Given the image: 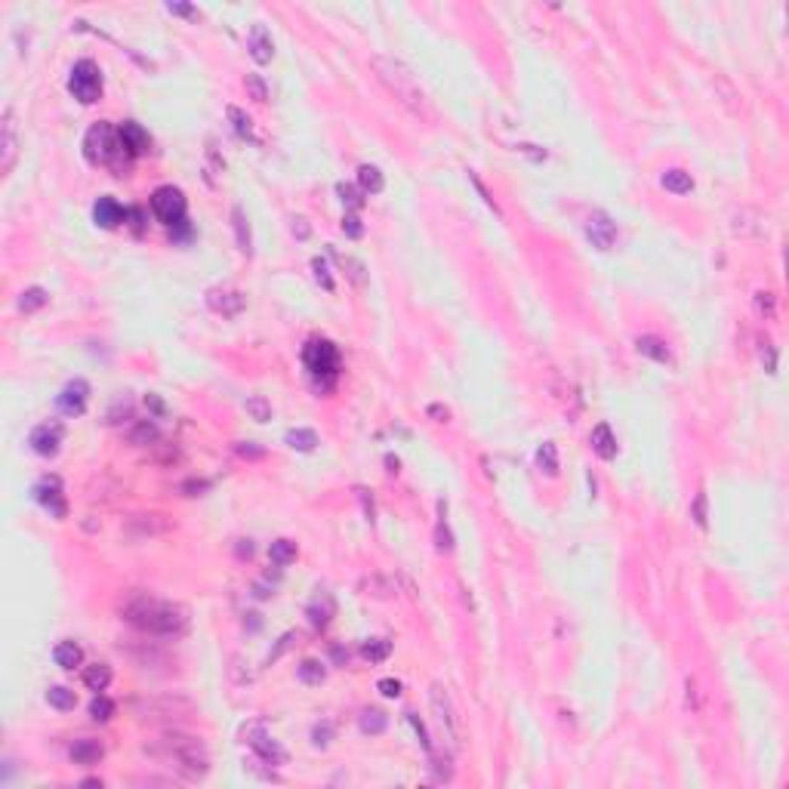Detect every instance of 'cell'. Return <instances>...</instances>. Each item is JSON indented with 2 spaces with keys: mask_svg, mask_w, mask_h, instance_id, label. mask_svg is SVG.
Masks as SVG:
<instances>
[{
  "mask_svg": "<svg viewBox=\"0 0 789 789\" xmlns=\"http://www.w3.org/2000/svg\"><path fill=\"white\" fill-rule=\"evenodd\" d=\"M287 444H290L293 450L309 453V450H314V444H318V435H314L312 429H290L287 432Z\"/></svg>",
  "mask_w": 789,
  "mask_h": 789,
  "instance_id": "34",
  "label": "cell"
},
{
  "mask_svg": "<svg viewBox=\"0 0 789 789\" xmlns=\"http://www.w3.org/2000/svg\"><path fill=\"white\" fill-rule=\"evenodd\" d=\"M228 120H231V127H235V133L240 136V139H253V120H250L244 111H240L238 105H228Z\"/></svg>",
  "mask_w": 789,
  "mask_h": 789,
  "instance_id": "35",
  "label": "cell"
},
{
  "mask_svg": "<svg viewBox=\"0 0 789 789\" xmlns=\"http://www.w3.org/2000/svg\"><path fill=\"white\" fill-rule=\"evenodd\" d=\"M337 191H339V198H342V203H346V207H351V213H355L361 203H364V198H361V191L355 189V185H346V182H339L337 185Z\"/></svg>",
  "mask_w": 789,
  "mask_h": 789,
  "instance_id": "41",
  "label": "cell"
},
{
  "mask_svg": "<svg viewBox=\"0 0 789 789\" xmlns=\"http://www.w3.org/2000/svg\"><path fill=\"white\" fill-rule=\"evenodd\" d=\"M635 349L642 351L645 358H654V361H660V364H672V351H669V346H666L663 339H657V337H638Z\"/></svg>",
  "mask_w": 789,
  "mask_h": 789,
  "instance_id": "24",
  "label": "cell"
},
{
  "mask_svg": "<svg viewBox=\"0 0 789 789\" xmlns=\"http://www.w3.org/2000/svg\"><path fill=\"white\" fill-rule=\"evenodd\" d=\"M586 238L592 240V247L610 250V247H614V240H617V226H614V219H610L605 210H592L589 219H586Z\"/></svg>",
  "mask_w": 789,
  "mask_h": 789,
  "instance_id": "12",
  "label": "cell"
},
{
  "mask_svg": "<svg viewBox=\"0 0 789 789\" xmlns=\"http://www.w3.org/2000/svg\"><path fill=\"white\" fill-rule=\"evenodd\" d=\"M16 120H13V108L4 111V136H0V152H4V161H0V173H9L13 170V161H16Z\"/></svg>",
  "mask_w": 789,
  "mask_h": 789,
  "instance_id": "17",
  "label": "cell"
},
{
  "mask_svg": "<svg viewBox=\"0 0 789 789\" xmlns=\"http://www.w3.org/2000/svg\"><path fill=\"white\" fill-rule=\"evenodd\" d=\"M231 226H235L238 250L244 256H250V253H253V235H250V222L244 216V207H231Z\"/></svg>",
  "mask_w": 789,
  "mask_h": 789,
  "instance_id": "22",
  "label": "cell"
},
{
  "mask_svg": "<svg viewBox=\"0 0 789 789\" xmlns=\"http://www.w3.org/2000/svg\"><path fill=\"white\" fill-rule=\"evenodd\" d=\"M268 555H272V561L277 564V568H287V564L296 561V543L293 540H275L272 546H268Z\"/></svg>",
  "mask_w": 789,
  "mask_h": 789,
  "instance_id": "30",
  "label": "cell"
},
{
  "mask_svg": "<svg viewBox=\"0 0 789 789\" xmlns=\"http://www.w3.org/2000/svg\"><path fill=\"white\" fill-rule=\"evenodd\" d=\"M166 9L176 13V16H194V6H189V4H170Z\"/></svg>",
  "mask_w": 789,
  "mask_h": 789,
  "instance_id": "53",
  "label": "cell"
},
{
  "mask_svg": "<svg viewBox=\"0 0 789 789\" xmlns=\"http://www.w3.org/2000/svg\"><path fill=\"white\" fill-rule=\"evenodd\" d=\"M170 753H173V762L176 768L189 777V780H201L210 768V758H207V749H203L201 740L194 737H170Z\"/></svg>",
  "mask_w": 789,
  "mask_h": 789,
  "instance_id": "5",
  "label": "cell"
},
{
  "mask_svg": "<svg viewBox=\"0 0 789 789\" xmlns=\"http://www.w3.org/2000/svg\"><path fill=\"white\" fill-rule=\"evenodd\" d=\"M374 68L379 74V80H383L413 115H425V92L420 87V80H416V74L407 68L404 62L392 59V55H374Z\"/></svg>",
  "mask_w": 789,
  "mask_h": 789,
  "instance_id": "3",
  "label": "cell"
},
{
  "mask_svg": "<svg viewBox=\"0 0 789 789\" xmlns=\"http://www.w3.org/2000/svg\"><path fill=\"white\" fill-rule=\"evenodd\" d=\"M46 302H50V293H46L43 287H28V290L22 293V300H18V309H22L25 314H31L37 309H43Z\"/></svg>",
  "mask_w": 789,
  "mask_h": 789,
  "instance_id": "32",
  "label": "cell"
},
{
  "mask_svg": "<svg viewBox=\"0 0 789 789\" xmlns=\"http://www.w3.org/2000/svg\"><path fill=\"white\" fill-rule=\"evenodd\" d=\"M756 309L765 318H774V293H756Z\"/></svg>",
  "mask_w": 789,
  "mask_h": 789,
  "instance_id": "47",
  "label": "cell"
},
{
  "mask_svg": "<svg viewBox=\"0 0 789 789\" xmlns=\"http://www.w3.org/2000/svg\"><path fill=\"white\" fill-rule=\"evenodd\" d=\"M83 684H87L90 691L102 694L111 684V666L108 663H92L87 666V672H83Z\"/></svg>",
  "mask_w": 789,
  "mask_h": 789,
  "instance_id": "26",
  "label": "cell"
},
{
  "mask_svg": "<svg viewBox=\"0 0 789 789\" xmlns=\"http://www.w3.org/2000/svg\"><path fill=\"white\" fill-rule=\"evenodd\" d=\"M68 756H71L74 765H96L99 758L105 756V746H102L99 740H92V737H80V740H74V743H71Z\"/></svg>",
  "mask_w": 789,
  "mask_h": 789,
  "instance_id": "19",
  "label": "cell"
},
{
  "mask_svg": "<svg viewBox=\"0 0 789 789\" xmlns=\"http://www.w3.org/2000/svg\"><path fill=\"white\" fill-rule=\"evenodd\" d=\"M127 219H129V226H133L136 235H142V228H145V226H142V210H139V207H129V210H127Z\"/></svg>",
  "mask_w": 789,
  "mask_h": 789,
  "instance_id": "51",
  "label": "cell"
},
{
  "mask_svg": "<svg viewBox=\"0 0 789 789\" xmlns=\"http://www.w3.org/2000/svg\"><path fill=\"white\" fill-rule=\"evenodd\" d=\"M660 185H663L666 191H672V194H688V191H694V179H691V173H684V170H666L663 179H660Z\"/></svg>",
  "mask_w": 789,
  "mask_h": 789,
  "instance_id": "27",
  "label": "cell"
},
{
  "mask_svg": "<svg viewBox=\"0 0 789 789\" xmlns=\"http://www.w3.org/2000/svg\"><path fill=\"white\" fill-rule=\"evenodd\" d=\"M92 219L102 228H117L120 222H127V207H120L115 198H99L92 207Z\"/></svg>",
  "mask_w": 789,
  "mask_h": 789,
  "instance_id": "16",
  "label": "cell"
},
{
  "mask_svg": "<svg viewBox=\"0 0 789 789\" xmlns=\"http://www.w3.org/2000/svg\"><path fill=\"white\" fill-rule=\"evenodd\" d=\"M376 688H379L383 697H398V694H401V682H398V679H383Z\"/></svg>",
  "mask_w": 789,
  "mask_h": 789,
  "instance_id": "49",
  "label": "cell"
},
{
  "mask_svg": "<svg viewBox=\"0 0 789 789\" xmlns=\"http://www.w3.org/2000/svg\"><path fill=\"white\" fill-rule=\"evenodd\" d=\"M34 499L53 518H65V515H68V503H65V494H62V481L55 478V475H46V478L37 481V484H34Z\"/></svg>",
  "mask_w": 789,
  "mask_h": 789,
  "instance_id": "9",
  "label": "cell"
},
{
  "mask_svg": "<svg viewBox=\"0 0 789 789\" xmlns=\"http://www.w3.org/2000/svg\"><path fill=\"white\" fill-rule=\"evenodd\" d=\"M124 614H127V623H133L152 635H179L189 626V610L176 605V601H161V598H136L133 605H127Z\"/></svg>",
  "mask_w": 789,
  "mask_h": 789,
  "instance_id": "1",
  "label": "cell"
},
{
  "mask_svg": "<svg viewBox=\"0 0 789 789\" xmlns=\"http://www.w3.org/2000/svg\"><path fill=\"white\" fill-rule=\"evenodd\" d=\"M438 509H441V521H438V527H435V540H438L441 552H450L453 549V536L448 531V521H444V503H438Z\"/></svg>",
  "mask_w": 789,
  "mask_h": 789,
  "instance_id": "42",
  "label": "cell"
},
{
  "mask_svg": "<svg viewBox=\"0 0 789 789\" xmlns=\"http://www.w3.org/2000/svg\"><path fill=\"white\" fill-rule=\"evenodd\" d=\"M157 438H161V432H157V425L148 423V420L136 423L133 429H129V441H133V444H152V441H157Z\"/></svg>",
  "mask_w": 789,
  "mask_h": 789,
  "instance_id": "36",
  "label": "cell"
},
{
  "mask_svg": "<svg viewBox=\"0 0 789 789\" xmlns=\"http://www.w3.org/2000/svg\"><path fill=\"white\" fill-rule=\"evenodd\" d=\"M148 404H152V407H154V411H157V413H161V411H164V404H161V398H154V395H148Z\"/></svg>",
  "mask_w": 789,
  "mask_h": 789,
  "instance_id": "55",
  "label": "cell"
},
{
  "mask_svg": "<svg viewBox=\"0 0 789 789\" xmlns=\"http://www.w3.org/2000/svg\"><path fill=\"white\" fill-rule=\"evenodd\" d=\"M330 737H333V728H330V721H324V725H314V731H312V740H314V746H330Z\"/></svg>",
  "mask_w": 789,
  "mask_h": 789,
  "instance_id": "45",
  "label": "cell"
},
{
  "mask_svg": "<svg viewBox=\"0 0 789 789\" xmlns=\"http://www.w3.org/2000/svg\"><path fill=\"white\" fill-rule=\"evenodd\" d=\"M117 133H120V139H124V145H127V152L133 154V157L145 154L148 148H152V136H148L145 127L136 124V120H124V124L117 127Z\"/></svg>",
  "mask_w": 789,
  "mask_h": 789,
  "instance_id": "15",
  "label": "cell"
},
{
  "mask_svg": "<svg viewBox=\"0 0 789 789\" xmlns=\"http://www.w3.org/2000/svg\"><path fill=\"white\" fill-rule=\"evenodd\" d=\"M302 361L318 388H330L339 376V349L330 339H312L302 349Z\"/></svg>",
  "mask_w": 789,
  "mask_h": 789,
  "instance_id": "4",
  "label": "cell"
},
{
  "mask_svg": "<svg viewBox=\"0 0 789 789\" xmlns=\"http://www.w3.org/2000/svg\"><path fill=\"white\" fill-rule=\"evenodd\" d=\"M293 235L309 238V226H305V219H293Z\"/></svg>",
  "mask_w": 789,
  "mask_h": 789,
  "instance_id": "54",
  "label": "cell"
},
{
  "mask_svg": "<svg viewBox=\"0 0 789 789\" xmlns=\"http://www.w3.org/2000/svg\"><path fill=\"white\" fill-rule=\"evenodd\" d=\"M244 87H247V92H250V99H256V102H265V99H268V83L263 80V74H247Z\"/></svg>",
  "mask_w": 789,
  "mask_h": 789,
  "instance_id": "40",
  "label": "cell"
},
{
  "mask_svg": "<svg viewBox=\"0 0 789 789\" xmlns=\"http://www.w3.org/2000/svg\"><path fill=\"white\" fill-rule=\"evenodd\" d=\"M247 743L253 746L256 753H259V758H263V762H268V765H284V762H287L284 746L277 743V740L268 734L263 725H253V728L247 731Z\"/></svg>",
  "mask_w": 789,
  "mask_h": 789,
  "instance_id": "11",
  "label": "cell"
},
{
  "mask_svg": "<svg viewBox=\"0 0 789 789\" xmlns=\"http://www.w3.org/2000/svg\"><path fill=\"white\" fill-rule=\"evenodd\" d=\"M68 90L74 99H80L83 105H92L102 96V71L92 59H80L74 62L71 78H68Z\"/></svg>",
  "mask_w": 789,
  "mask_h": 789,
  "instance_id": "6",
  "label": "cell"
},
{
  "mask_svg": "<svg viewBox=\"0 0 789 789\" xmlns=\"http://www.w3.org/2000/svg\"><path fill=\"white\" fill-rule=\"evenodd\" d=\"M429 413H432V416H444V420H448V411H441L438 404H432V407H429Z\"/></svg>",
  "mask_w": 789,
  "mask_h": 789,
  "instance_id": "56",
  "label": "cell"
},
{
  "mask_svg": "<svg viewBox=\"0 0 789 789\" xmlns=\"http://www.w3.org/2000/svg\"><path fill=\"white\" fill-rule=\"evenodd\" d=\"M388 654H392V642H388V638H370V642H364V647H361V657H364L367 663H383V660H388Z\"/></svg>",
  "mask_w": 789,
  "mask_h": 789,
  "instance_id": "29",
  "label": "cell"
},
{
  "mask_svg": "<svg viewBox=\"0 0 789 789\" xmlns=\"http://www.w3.org/2000/svg\"><path fill=\"white\" fill-rule=\"evenodd\" d=\"M53 660H55V666H62V669H74V666H80V660H83V651H80V645H78V642H71V638H65V642H59V645H55V651H53Z\"/></svg>",
  "mask_w": 789,
  "mask_h": 789,
  "instance_id": "23",
  "label": "cell"
},
{
  "mask_svg": "<svg viewBox=\"0 0 789 789\" xmlns=\"http://www.w3.org/2000/svg\"><path fill=\"white\" fill-rule=\"evenodd\" d=\"M152 210L164 226L179 228L185 222V213H189V201H185V194L179 189L161 185V189H154V194H152Z\"/></svg>",
  "mask_w": 789,
  "mask_h": 789,
  "instance_id": "7",
  "label": "cell"
},
{
  "mask_svg": "<svg viewBox=\"0 0 789 789\" xmlns=\"http://www.w3.org/2000/svg\"><path fill=\"white\" fill-rule=\"evenodd\" d=\"M296 672H300V679L305 682V684H321L324 682V666L318 663V660H302L300 666H296Z\"/></svg>",
  "mask_w": 789,
  "mask_h": 789,
  "instance_id": "39",
  "label": "cell"
},
{
  "mask_svg": "<svg viewBox=\"0 0 789 789\" xmlns=\"http://www.w3.org/2000/svg\"><path fill=\"white\" fill-rule=\"evenodd\" d=\"M429 700H432V712H435V719H438L444 737H448L450 743H457V740H460V716H457V709H453V700H450L448 688L435 684L432 694H429Z\"/></svg>",
  "mask_w": 789,
  "mask_h": 789,
  "instance_id": "8",
  "label": "cell"
},
{
  "mask_svg": "<svg viewBox=\"0 0 789 789\" xmlns=\"http://www.w3.org/2000/svg\"><path fill=\"white\" fill-rule=\"evenodd\" d=\"M342 259V268H349V277L355 281L358 287H364V265L358 259H349V256H339Z\"/></svg>",
  "mask_w": 789,
  "mask_h": 789,
  "instance_id": "44",
  "label": "cell"
},
{
  "mask_svg": "<svg viewBox=\"0 0 789 789\" xmlns=\"http://www.w3.org/2000/svg\"><path fill=\"white\" fill-rule=\"evenodd\" d=\"M694 521H697L700 527H706V494H697V499H694V509H691Z\"/></svg>",
  "mask_w": 789,
  "mask_h": 789,
  "instance_id": "48",
  "label": "cell"
},
{
  "mask_svg": "<svg viewBox=\"0 0 789 789\" xmlns=\"http://www.w3.org/2000/svg\"><path fill=\"white\" fill-rule=\"evenodd\" d=\"M762 358H765V370H768V374H774V370H777V355H774L771 342H765V349H762Z\"/></svg>",
  "mask_w": 789,
  "mask_h": 789,
  "instance_id": "52",
  "label": "cell"
},
{
  "mask_svg": "<svg viewBox=\"0 0 789 789\" xmlns=\"http://www.w3.org/2000/svg\"><path fill=\"white\" fill-rule=\"evenodd\" d=\"M244 407H247V413L253 416L256 423H268V420H272V404H268L263 395H253V398H247V404H244Z\"/></svg>",
  "mask_w": 789,
  "mask_h": 789,
  "instance_id": "38",
  "label": "cell"
},
{
  "mask_svg": "<svg viewBox=\"0 0 789 789\" xmlns=\"http://www.w3.org/2000/svg\"><path fill=\"white\" fill-rule=\"evenodd\" d=\"M111 716H115V703H111L105 694H96V697L90 700V719L92 721H108Z\"/></svg>",
  "mask_w": 789,
  "mask_h": 789,
  "instance_id": "37",
  "label": "cell"
},
{
  "mask_svg": "<svg viewBox=\"0 0 789 789\" xmlns=\"http://www.w3.org/2000/svg\"><path fill=\"white\" fill-rule=\"evenodd\" d=\"M250 55H253V62H259V65L272 62L275 43H272V34L265 31V25H253V31H250Z\"/></svg>",
  "mask_w": 789,
  "mask_h": 789,
  "instance_id": "20",
  "label": "cell"
},
{
  "mask_svg": "<svg viewBox=\"0 0 789 789\" xmlns=\"http://www.w3.org/2000/svg\"><path fill=\"white\" fill-rule=\"evenodd\" d=\"M83 154H87L90 164H96V166L105 164L117 176H127L129 164H133V154L127 152L120 133L111 124H105V120H99V124H92L87 129V136H83Z\"/></svg>",
  "mask_w": 789,
  "mask_h": 789,
  "instance_id": "2",
  "label": "cell"
},
{
  "mask_svg": "<svg viewBox=\"0 0 789 789\" xmlns=\"http://www.w3.org/2000/svg\"><path fill=\"white\" fill-rule=\"evenodd\" d=\"M46 703H50L53 709H59V712H71L74 703H78V697H74V691L62 688V684H53V688L46 691Z\"/></svg>",
  "mask_w": 789,
  "mask_h": 789,
  "instance_id": "31",
  "label": "cell"
},
{
  "mask_svg": "<svg viewBox=\"0 0 789 789\" xmlns=\"http://www.w3.org/2000/svg\"><path fill=\"white\" fill-rule=\"evenodd\" d=\"M207 305L213 312L226 314V318H235L244 309V293L228 290V287H213V290H207Z\"/></svg>",
  "mask_w": 789,
  "mask_h": 789,
  "instance_id": "14",
  "label": "cell"
},
{
  "mask_svg": "<svg viewBox=\"0 0 789 789\" xmlns=\"http://www.w3.org/2000/svg\"><path fill=\"white\" fill-rule=\"evenodd\" d=\"M87 398H90L87 379H71V383L59 392V398H55V407L68 416H80L83 411H87Z\"/></svg>",
  "mask_w": 789,
  "mask_h": 789,
  "instance_id": "13",
  "label": "cell"
},
{
  "mask_svg": "<svg viewBox=\"0 0 789 789\" xmlns=\"http://www.w3.org/2000/svg\"><path fill=\"white\" fill-rule=\"evenodd\" d=\"M333 614H337V601H333L330 592H318V595L309 601V608H305V617H309V623L318 626V629L327 626L330 620H333Z\"/></svg>",
  "mask_w": 789,
  "mask_h": 789,
  "instance_id": "18",
  "label": "cell"
},
{
  "mask_svg": "<svg viewBox=\"0 0 789 789\" xmlns=\"http://www.w3.org/2000/svg\"><path fill=\"white\" fill-rule=\"evenodd\" d=\"M342 231H346L349 238H355V240L364 235V226H361V216H358V213H346V216H342Z\"/></svg>",
  "mask_w": 789,
  "mask_h": 789,
  "instance_id": "43",
  "label": "cell"
},
{
  "mask_svg": "<svg viewBox=\"0 0 789 789\" xmlns=\"http://www.w3.org/2000/svg\"><path fill=\"white\" fill-rule=\"evenodd\" d=\"M62 438H65V429L59 423H41V425L31 429V435H28V444H31V450L41 453V457H55Z\"/></svg>",
  "mask_w": 789,
  "mask_h": 789,
  "instance_id": "10",
  "label": "cell"
},
{
  "mask_svg": "<svg viewBox=\"0 0 789 789\" xmlns=\"http://www.w3.org/2000/svg\"><path fill=\"white\" fill-rule=\"evenodd\" d=\"M358 725H361L364 734H383L386 725H388V719H386V712H379V709H364V712H361V719H358Z\"/></svg>",
  "mask_w": 789,
  "mask_h": 789,
  "instance_id": "33",
  "label": "cell"
},
{
  "mask_svg": "<svg viewBox=\"0 0 789 789\" xmlns=\"http://www.w3.org/2000/svg\"><path fill=\"white\" fill-rule=\"evenodd\" d=\"M358 182H361V191H364V194H379V191L386 189L383 173H379V166H374V164H361L358 166Z\"/></svg>",
  "mask_w": 789,
  "mask_h": 789,
  "instance_id": "25",
  "label": "cell"
},
{
  "mask_svg": "<svg viewBox=\"0 0 789 789\" xmlns=\"http://www.w3.org/2000/svg\"><path fill=\"white\" fill-rule=\"evenodd\" d=\"M589 441H592V450H595L601 460H614L617 457V438H614V432H610L608 423H598L595 429H592Z\"/></svg>",
  "mask_w": 789,
  "mask_h": 789,
  "instance_id": "21",
  "label": "cell"
},
{
  "mask_svg": "<svg viewBox=\"0 0 789 789\" xmlns=\"http://www.w3.org/2000/svg\"><path fill=\"white\" fill-rule=\"evenodd\" d=\"M536 466H540V472H546L549 478L558 475V448H555L552 441H546L536 448Z\"/></svg>",
  "mask_w": 789,
  "mask_h": 789,
  "instance_id": "28",
  "label": "cell"
},
{
  "mask_svg": "<svg viewBox=\"0 0 789 789\" xmlns=\"http://www.w3.org/2000/svg\"><path fill=\"white\" fill-rule=\"evenodd\" d=\"M312 268H314V277L324 284V290H333V277L327 272V263H324V259H312Z\"/></svg>",
  "mask_w": 789,
  "mask_h": 789,
  "instance_id": "46",
  "label": "cell"
},
{
  "mask_svg": "<svg viewBox=\"0 0 789 789\" xmlns=\"http://www.w3.org/2000/svg\"><path fill=\"white\" fill-rule=\"evenodd\" d=\"M407 721H411V725L416 728V734H420V743H423V746H425V749H429V753H432V740H429V734H425V728H423V721H420V719H416V716H413V712H407Z\"/></svg>",
  "mask_w": 789,
  "mask_h": 789,
  "instance_id": "50",
  "label": "cell"
}]
</instances>
